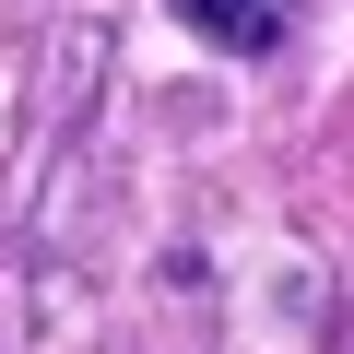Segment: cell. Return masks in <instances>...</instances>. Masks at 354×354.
I'll use <instances>...</instances> for the list:
<instances>
[{
  "label": "cell",
  "mask_w": 354,
  "mask_h": 354,
  "mask_svg": "<svg viewBox=\"0 0 354 354\" xmlns=\"http://www.w3.org/2000/svg\"><path fill=\"white\" fill-rule=\"evenodd\" d=\"M177 24L213 36V48H236V59H272L283 24H295V0H177Z\"/></svg>",
  "instance_id": "6da1fadb"
}]
</instances>
